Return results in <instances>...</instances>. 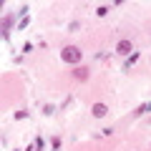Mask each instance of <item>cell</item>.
Here are the masks:
<instances>
[{
    "instance_id": "obj_1",
    "label": "cell",
    "mask_w": 151,
    "mask_h": 151,
    "mask_svg": "<svg viewBox=\"0 0 151 151\" xmlns=\"http://www.w3.org/2000/svg\"><path fill=\"white\" fill-rule=\"evenodd\" d=\"M81 55H83V53H81L78 48H76V45H65V48L60 50V58H63L65 63H73V65L78 63V60H81Z\"/></svg>"
},
{
    "instance_id": "obj_2",
    "label": "cell",
    "mask_w": 151,
    "mask_h": 151,
    "mask_svg": "<svg viewBox=\"0 0 151 151\" xmlns=\"http://www.w3.org/2000/svg\"><path fill=\"white\" fill-rule=\"evenodd\" d=\"M131 50H134L131 40H119V45H116V53L119 55H131Z\"/></svg>"
},
{
    "instance_id": "obj_3",
    "label": "cell",
    "mask_w": 151,
    "mask_h": 151,
    "mask_svg": "<svg viewBox=\"0 0 151 151\" xmlns=\"http://www.w3.org/2000/svg\"><path fill=\"white\" fill-rule=\"evenodd\" d=\"M93 116H96V119H103V116H106L108 113V108H106V103H93Z\"/></svg>"
},
{
    "instance_id": "obj_4",
    "label": "cell",
    "mask_w": 151,
    "mask_h": 151,
    "mask_svg": "<svg viewBox=\"0 0 151 151\" xmlns=\"http://www.w3.org/2000/svg\"><path fill=\"white\" fill-rule=\"evenodd\" d=\"M73 78H76V81H88V68H83V65H78V68H76L73 70Z\"/></svg>"
},
{
    "instance_id": "obj_5",
    "label": "cell",
    "mask_w": 151,
    "mask_h": 151,
    "mask_svg": "<svg viewBox=\"0 0 151 151\" xmlns=\"http://www.w3.org/2000/svg\"><path fill=\"white\" fill-rule=\"evenodd\" d=\"M10 25H13L10 18H3V38H5V40L10 38Z\"/></svg>"
},
{
    "instance_id": "obj_6",
    "label": "cell",
    "mask_w": 151,
    "mask_h": 151,
    "mask_svg": "<svg viewBox=\"0 0 151 151\" xmlns=\"http://www.w3.org/2000/svg\"><path fill=\"white\" fill-rule=\"evenodd\" d=\"M149 111H151V103H144V106H139L134 111V116H144V113H149Z\"/></svg>"
},
{
    "instance_id": "obj_7",
    "label": "cell",
    "mask_w": 151,
    "mask_h": 151,
    "mask_svg": "<svg viewBox=\"0 0 151 151\" xmlns=\"http://www.w3.org/2000/svg\"><path fill=\"white\" fill-rule=\"evenodd\" d=\"M136 60H139V53H131V55H129V60H126V65H124V68H126V70H129V68H131V65H134V63H136Z\"/></svg>"
},
{
    "instance_id": "obj_8",
    "label": "cell",
    "mask_w": 151,
    "mask_h": 151,
    "mask_svg": "<svg viewBox=\"0 0 151 151\" xmlns=\"http://www.w3.org/2000/svg\"><path fill=\"white\" fill-rule=\"evenodd\" d=\"M53 111H55V106H50V103H48V106H43V113H45V116H50Z\"/></svg>"
},
{
    "instance_id": "obj_9",
    "label": "cell",
    "mask_w": 151,
    "mask_h": 151,
    "mask_svg": "<svg viewBox=\"0 0 151 151\" xmlns=\"http://www.w3.org/2000/svg\"><path fill=\"white\" fill-rule=\"evenodd\" d=\"M96 13H98V15H101V18H103V15H106V13H108V8H106V5H101V8H96Z\"/></svg>"
},
{
    "instance_id": "obj_10",
    "label": "cell",
    "mask_w": 151,
    "mask_h": 151,
    "mask_svg": "<svg viewBox=\"0 0 151 151\" xmlns=\"http://www.w3.org/2000/svg\"><path fill=\"white\" fill-rule=\"evenodd\" d=\"M15 119H18V121H20V119H28V111H18V113H15Z\"/></svg>"
}]
</instances>
